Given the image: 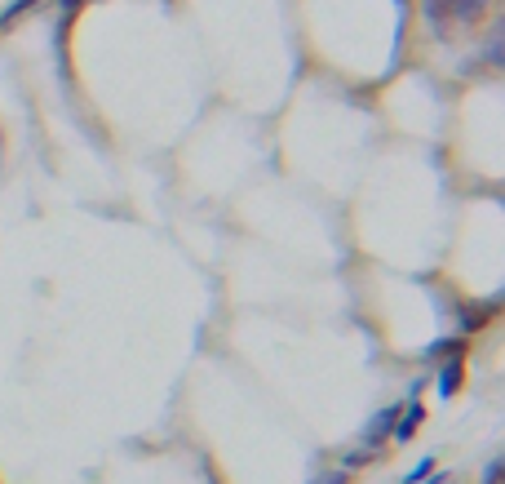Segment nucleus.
Segmentation results:
<instances>
[{
  "instance_id": "obj_5",
  "label": "nucleus",
  "mask_w": 505,
  "mask_h": 484,
  "mask_svg": "<svg viewBox=\"0 0 505 484\" xmlns=\"http://www.w3.org/2000/svg\"><path fill=\"white\" fill-rule=\"evenodd\" d=\"M36 5H41V0H9V5L0 9V23L9 27L14 18H23V14H27V9H36Z\"/></svg>"
},
{
  "instance_id": "obj_1",
  "label": "nucleus",
  "mask_w": 505,
  "mask_h": 484,
  "mask_svg": "<svg viewBox=\"0 0 505 484\" xmlns=\"http://www.w3.org/2000/svg\"><path fill=\"white\" fill-rule=\"evenodd\" d=\"M399 409H404V400H395V405L377 409V414L368 418V427L359 431V444H363V449H381V440H390V427H395Z\"/></svg>"
},
{
  "instance_id": "obj_2",
  "label": "nucleus",
  "mask_w": 505,
  "mask_h": 484,
  "mask_svg": "<svg viewBox=\"0 0 505 484\" xmlns=\"http://www.w3.org/2000/svg\"><path fill=\"white\" fill-rule=\"evenodd\" d=\"M488 9H492V0H448V27H453V23H461V27H474Z\"/></svg>"
},
{
  "instance_id": "obj_8",
  "label": "nucleus",
  "mask_w": 505,
  "mask_h": 484,
  "mask_svg": "<svg viewBox=\"0 0 505 484\" xmlns=\"http://www.w3.org/2000/svg\"><path fill=\"white\" fill-rule=\"evenodd\" d=\"M497 480H501V458L488 462V476H483V484H497Z\"/></svg>"
},
{
  "instance_id": "obj_9",
  "label": "nucleus",
  "mask_w": 505,
  "mask_h": 484,
  "mask_svg": "<svg viewBox=\"0 0 505 484\" xmlns=\"http://www.w3.org/2000/svg\"><path fill=\"white\" fill-rule=\"evenodd\" d=\"M421 484H453V476H448V471H435L430 480H421Z\"/></svg>"
},
{
  "instance_id": "obj_4",
  "label": "nucleus",
  "mask_w": 505,
  "mask_h": 484,
  "mask_svg": "<svg viewBox=\"0 0 505 484\" xmlns=\"http://www.w3.org/2000/svg\"><path fill=\"white\" fill-rule=\"evenodd\" d=\"M372 458H377V449H363V444H354L351 453H342V471L351 476V471H359V467H363V462H372Z\"/></svg>"
},
{
  "instance_id": "obj_7",
  "label": "nucleus",
  "mask_w": 505,
  "mask_h": 484,
  "mask_svg": "<svg viewBox=\"0 0 505 484\" xmlns=\"http://www.w3.org/2000/svg\"><path fill=\"white\" fill-rule=\"evenodd\" d=\"M310 484H346V471H342V467H337V471H319Z\"/></svg>"
},
{
  "instance_id": "obj_3",
  "label": "nucleus",
  "mask_w": 505,
  "mask_h": 484,
  "mask_svg": "<svg viewBox=\"0 0 505 484\" xmlns=\"http://www.w3.org/2000/svg\"><path fill=\"white\" fill-rule=\"evenodd\" d=\"M444 369H439V377H435V391L448 400V396H456V386H461V377H465V356H448V360H439Z\"/></svg>"
},
{
  "instance_id": "obj_6",
  "label": "nucleus",
  "mask_w": 505,
  "mask_h": 484,
  "mask_svg": "<svg viewBox=\"0 0 505 484\" xmlns=\"http://www.w3.org/2000/svg\"><path fill=\"white\" fill-rule=\"evenodd\" d=\"M435 471H439V462H435V458H421V462H417V467H412V471L404 476V484H421V480H430Z\"/></svg>"
},
{
  "instance_id": "obj_11",
  "label": "nucleus",
  "mask_w": 505,
  "mask_h": 484,
  "mask_svg": "<svg viewBox=\"0 0 505 484\" xmlns=\"http://www.w3.org/2000/svg\"><path fill=\"white\" fill-rule=\"evenodd\" d=\"M0 32H5V23H0Z\"/></svg>"
},
{
  "instance_id": "obj_10",
  "label": "nucleus",
  "mask_w": 505,
  "mask_h": 484,
  "mask_svg": "<svg viewBox=\"0 0 505 484\" xmlns=\"http://www.w3.org/2000/svg\"><path fill=\"white\" fill-rule=\"evenodd\" d=\"M76 5H80V0H62V9H76Z\"/></svg>"
}]
</instances>
